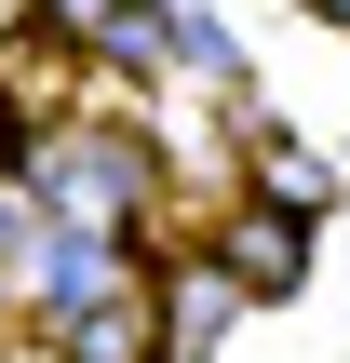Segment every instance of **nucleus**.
<instances>
[{
	"label": "nucleus",
	"mask_w": 350,
	"mask_h": 363,
	"mask_svg": "<svg viewBox=\"0 0 350 363\" xmlns=\"http://www.w3.org/2000/svg\"><path fill=\"white\" fill-rule=\"evenodd\" d=\"M54 350H67V363H148V350H162V310H135V283H121V296L67 310V323H54Z\"/></svg>",
	"instance_id": "3"
},
{
	"label": "nucleus",
	"mask_w": 350,
	"mask_h": 363,
	"mask_svg": "<svg viewBox=\"0 0 350 363\" xmlns=\"http://www.w3.org/2000/svg\"><path fill=\"white\" fill-rule=\"evenodd\" d=\"M324 13H337V27H350V0H324Z\"/></svg>",
	"instance_id": "4"
},
{
	"label": "nucleus",
	"mask_w": 350,
	"mask_h": 363,
	"mask_svg": "<svg viewBox=\"0 0 350 363\" xmlns=\"http://www.w3.org/2000/svg\"><path fill=\"white\" fill-rule=\"evenodd\" d=\"M216 269H229L243 296H297V269H310V229H297V216H229V229H216Z\"/></svg>",
	"instance_id": "2"
},
{
	"label": "nucleus",
	"mask_w": 350,
	"mask_h": 363,
	"mask_svg": "<svg viewBox=\"0 0 350 363\" xmlns=\"http://www.w3.org/2000/svg\"><path fill=\"white\" fill-rule=\"evenodd\" d=\"M243 310H256V296L216 269V242H189V256L162 269V350H175V363H202V350H216V323H243Z\"/></svg>",
	"instance_id": "1"
}]
</instances>
